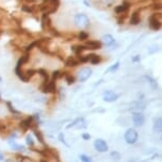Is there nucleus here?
Listing matches in <instances>:
<instances>
[{"mask_svg":"<svg viewBox=\"0 0 162 162\" xmlns=\"http://www.w3.org/2000/svg\"><path fill=\"white\" fill-rule=\"evenodd\" d=\"M35 126H36V124H35V122H34L32 115L22 117L17 123V129L19 130V133H21V134L28 133L29 130H31V129L33 127H35Z\"/></svg>","mask_w":162,"mask_h":162,"instance_id":"f257e3e1","label":"nucleus"},{"mask_svg":"<svg viewBox=\"0 0 162 162\" xmlns=\"http://www.w3.org/2000/svg\"><path fill=\"white\" fill-rule=\"evenodd\" d=\"M58 4H59L58 0H45V2L40 5L39 9L45 15H49L57 10Z\"/></svg>","mask_w":162,"mask_h":162,"instance_id":"f03ea898","label":"nucleus"},{"mask_svg":"<svg viewBox=\"0 0 162 162\" xmlns=\"http://www.w3.org/2000/svg\"><path fill=\"white\" fill-rule=\"evenodd\" d=\"M87 127V122H86L85 118L79 117L71 121L69 124L66 125V129H71V128H76V129H83Z\"/></svg>","mask_w":162,"mask_h":162,"instance_id":"7ed1b4c3","label":"nucleus"},{"mask_svg":"<svg viewBox=\"0 0 162 162\" xmlns=\"http://www.w3.org/2000/svg\"><path fill=\"white\" fill-rule=\"evenodd\" d=\"M138 137H139V135H138V131L135 128H128L124 134V140L127 144L130 145L135 144L138 141Z\"/></svg>","mask_w":162,"mask_h":162,"instance_id":"20e7f679","label":"nucleus"},{"mask_svg":"<svg viewBox=\"0 0 162 162\" xmlns=\"http://www.w3.org/2000/svg\"><path fill=\"white\" fill-rule=\"evenodd\" d=\"M89 18L86 14H77L74 17V25L80 29H85L89 26Z\"/></svg>","mask_w":162,"mask_h":162,"instance_id":"39448f33","label":"nucleus"},{"mask_svg":"<svg viewBox=\"0 0 162 162\" xmlns=\"http://www.w3.org/2000/svg\"><path fill=\"white\" fill-rule=\"evenodd\" d=\"M31 131H32V135L34 136L35 140H36V142L38 143V144H40L42 146H46V145H47L46 140H45L44 133L40 130L38 126H35V127H33L31 129Z\"/></svg>","mask_w":162,"mask_h":162,"instance_id":"423d86ee","label":"nucleus"},{"mask_svg":"<svg viewBox=\"0 0 162 162\" xmlns=\"http://www.w3.org/2000/svg\"><path fill=\"white\" fill-rule=\"evenodd\" d=\"M5 106H7V109L9 110L10 115H12L15 120L19 121L20 119L22 118V113H21V111H19V110L13 105V103L11 101H5Z\"/></svg>","mask_w":162,"mask_h":162,"instance_id":"0eeeda50","label":"nucleus"},{"mask_svg":"<svg viewBox=\"0 0 162 162\" xmlns=\"http://www.w3.org/2000/svg\"><path fill=\"white\" fill-rule=\"evenodd\" d=\"M93 147L99 153H106L108 152V144L104 139L98 138L93 141Z\"/></svg>","mask_w":162,"mask_h":162,"instance_id":"6e6552de","label":"nucleus"},{"mask_svg":"<svg viewBox=\"0 0 162 162\" xmlns=\"http://www.w3.org/2000/svg\"><path fill=\"white\" fill-rule=\"evenodd\" d=\"M91 74H92V70H91V68H89V67H84V68L80 70L79 73H77V80H79L81 83H84L87 80H89V77L91 76Z\"/></svg>","mask_w":162,"mask_h":162,"instance_id":"1a4fd4ad","label":"nucleus"},{"mask_svg":"<svg viewBox=\"0 0 162 162\" xmlns=\"http://www.w3.org/2000/svg\"><path fill=\"white\" fill-rule=\"evenodd\" d=\"M25 143L26 146L29 148V150H34L35 148L37 147V142L35 140L34 136L32 135V133H28L25 137Z\"/></svg>","mask_w":162,"mask_h":162,"instance_id":"9d476101","label":"nucleus"},{"mask_svg":"<svg viewBox=\"0 0 162 162\" xmlns=\"http://www.w3.org/2000/svg\"><path fill=\"white\" fill-rule=\"evenodd\" d=\"M148 25H150V28L154 30V31H158V30H160L162 28V22L159 20V18L157 17L156 14H154L150 17Z\"/></svg>","mask_w":162,"mask_h":162,"instance_id":"9b49d317","label":"nucleus"},{"mask_svg":"<svg viewBox=\"0 0 162 162\" xmlns=\"http://www.w3.org/2000/svg\"><path fill=\"white\" fill-rule=\"evenodd\" d=\"M118 94L112 90H105L103 92V101L107 103H113L118 100Z\"/></svg>","mask_w":162,"mask_h":162,"instance_id":"f8f14e48","label":"nucleus"},{"mask_svg":"<svg viewBox=\"0 0 162 162\" xmlns=\"http://www.w3.org/2000/svg\"><path fill=\"white\" fill-rule=\"evenodd\" d=\"M84 46L86 50H99L102 48V42L100 40H87Z\"/></svg>","mask_w":162,"mask_h":162,"instance_id":"ddd939ff","label":"nucleus"},{"mask_svg":"<svg viewBox=\"0 0 162 162\" xmlns=\"http://www.w3.org/2000/svg\"><path fill=\"white\" fill-rule=\"evenodd\" d=\"M144 121H145V119H144V115H143L142 112L137 111V112L133 113V122L135 125L138 126V127H139V126H142L143 124H144Z\"/></svg>","mask_w":162,"mask_h":162,"instance_id":"4468645a","label":"nucleus"},{"mask_svg":"<svg viewBox=\"0 0 162 162\" xmlns=\"http://www.w3.org/2000/svg\"><path fill=\"white\" fill-rule=\"evenodd\" d=\"M65 64H66V67H69V68H75V67L79 66L81 63H80L77 56H69V57L66 59Z\"/></svg>","mask_w":162,"mask_h":162,"instance_id":"2eb2a0df","label":"nucleus"},{"mask_svg":"<svg viewBox=\"0 0 162 162\" xmlns=\"http://www.w3.org/2000/svg\"><path fill=\"white\" fill-rule=\"evenodd\" d=\"M71 50L72 52L74 53L75 56H80V55H83V52L86 50V48L84 45H73L71 47Z\"/></svg>","mask_w":162,"mask_h":162,"instance_id":"dca6fc26","label":"nucleus"},{"mask_svg":"<svg viewBox=\"0 0 162 162\" xmlns=\"http://www.w3.org/2000/svg\"><path fill=\"white\" fill-rule=\"evenodd\" d=\"M102 44H104L105 46H112L113 44L115 42V38L111 36V35H109V34H106V35H104L103 37H102Z\"/></svg>","mask_w":162,"mask_h":162,"instance_id":"f3484780","label":"nucleus"},{"mask_svg":"<svg viewBox=\"0 0 162 162\" xmlns=\"http://www.w3.org/2000/svg\"><path fill=\"white\" fill-rule=\"evenodd\" d=\"M102 61L101 55L98 54H89V63L92 65H99Z\"/></svg>","mask_w":162,"mask_h":162,"instance_id":"a211bd4d","label":"nucleus"},{"mask_svg":"<svg viewBox=\"0 0 162 162\" xmlns=\"http://www.w3.org/2000/svg\"><path fill=\"white\" fill-rule=\"evenodd\" d=\"M129 9V3H127V2H125V3L121 4V5H118L117 7L115 9V13L117 14H123V13H126Z\"/></svg>","mask_w":162,"mask_h":162,"instance_id":"6ab92c4d","label":"nucleus"},{"mask_svg":"<svg viewBox=\"0 0 162 162\" xmlns=\"http://www.w3.org/2000/svg\"><path fill=\"white\" fill-rule=\"evenodd\" d=\"M63 77L68 85H73L75 83V77L71 73H69V72H63Z\"/></svg>","mask_w":162,"mask_h":162,"instance_id":"aec40b11","label":"nucleus"},{"mask_svg":"<svg viewBox=\"0 0 162 162\" xmlns=\"http://www.w3.org/2000/svg\"><path fill=\"white\" fill-rule=\"evenodd\" d=\"M141 21V18H140V14H139V11H136L131 14V17H130V25H134V26H137L138 23Z\"/></svg>","mask_w":162,"mask_h":162,"instance_id":"412c9836","label":"nucleus"},{"mask_svg":"<svg viewBox=\"0 0 162 162\" xmlns=\"http://www.w3.org/2000/svg\"><path fill=\"white\" fill-rule=\"evenodd\" d=\"M154 130L157 133H162V118H158L154 123Z\"/></svg>","mask_w":162,"mask_h":162,"instance_id":"4be33fe9","label":"nucleus"},{"mask_svg":"<svg viewBox=\"0 0 162 162\" xmlns=\"http://www.w3.org/2000/svg\"><path fill=\"white\" fill-rule=\"evenodd\" d=\"M57 140L61 143V144H64L66 147H70V144H69L68 142H67L66 136H65L64 131H59V133H58V135H57Z\"/></svg>","mask_w":162,"mask_h":162,"instance_id":"5701e85b","label":"nucleus"},{"mask_svg":"<svg viewBox=\"0 0 162 162\" xmlns=\"http://www.w3.org/2000/svg\"><path fill=\"white\" fill-rule=\"evenodd\" d=\"M32 117H33V120L35 124H36V126H39L42 124V115H40V112H34L33 115H32Z\"/></svg>","mask_w":162,"mask_h":162,"instance_id":"b1692460","label":"nucleus"},{"mask_svg":"<svg viewBox=\"0 0 162 162\" xmlns=\"http://www.w3.org/2000/svg\"><path fill=\"white\" fill-rule=\"evenodd\" d=\"M88 37H89V34L86 31H81L79 35H77V38H79V40H81V42H85V40H87Z\"/></svg>","mask_w":162,"mask_h":162,"instance_id":"393cba45","label":"nucleus"},{"mask_svg":"<svg viewBox=\"0 0 162 162\" xmlns=\"http://www.w3.org/2000/svg\"><path fill=\"white\" fill-rule=\"evenodd\" d=\"M145 79L148 81V83L150 84V86H152L153 89L158 88V84H157V82H156L155 80L153 79V77H150V76H148V75H146V76H145Z\"/></svg>","mask_w":162,"mask_h":162,"instance_id":"a878e982","label":"nucleus"},{"mask_svg":"<svg viewBox=\"0 0 162 162\" xmlns=\"http://www.w3.org/2000/svg\"><path fill=\"white\" fill-rule=\"evenodd\" d=\"M79 158H80V160L82 162H93L92 159H91V157H89V156L85 155V154H82V155H80Z\"/></svg>","mask_w":162,"mask_h":162,"instance_id":"bb28decb","label":"nucleus"},{"mask_svg":"<svg viewBox=\"0 0 162 162\" xmlns=\"http://www.w3.org/2000/svg\"><path fill=\"white\" fill-rule=\"evenodd\" d=\"M119 67H120V63L117 61V63H115V65H112V66H110L109 68H108L107 72H115L119 69Z\"/></svg>","mask_w":162,"mask_h":162,"instance_id":"cd10ccee","label":"nucleus"},{"mask_svg":"<svg viewBox=\"0 0 162 162\" xmlns=\"http://www.w3.org/2000/svg\"><path fill=\"white\" fill-rule=\"evenodd\" d=\"M110 157H111L113 160H120V159H121V154L115 150V152L110 153Z\"/></svg>","mask_w":162,"mask_h":162,"instance_id":"c85d7f7f","label":"nucleus"},{"mask_svg":"<svg viewBox=\"0 0 162 162\" xmlns=\"http://www.w3.org/2000/svg\"><path fill=\"white\" fill-rule=\"evenodd\" d=\"M82 139L84 140V141H89V140L91 139V136L89 133H83L82 134Z\"/></svg>","mask_w":162,"mask_h":162,"instance_id":"c756f323","label":"nucleus"},{"mask_svg":"<svg viewBox=\"0 0 162 162\" xmlns=\"http://www.w3.org/2000/svg\"><path fill=\"white\" fill-rule=\"evenodd\" d=\"M152 7L155 10H159V9H162V3H154L152 4Z\"/></svg>","mask_w":162,"mask_h":162,"instance_id":"7c9ffc66","label":"nucleus"},{"mask_svg":"<svg viewBox=\"0 0 162 162\" xmlns=\"http://www.w3.org/2000/svg\"><path fill=\"white\" fill-rule=\"evenodd\" d=\"M5 154L2 152V150H0V162H3L5 160Z\"/></svg>","mask_w":162,"mask_h":162,"instance_id":"2f4dec72","label":"nucleus"},{"mask_svg":"<svg viewBox=\"0 0 162 162\" xmlns=\"http://www.w3.org/2000/svg\"><path fill=\"white\" fill-rule=\"evenodd\" d=\"M133 61H140V56H139V55H137V57H134Z\"/></svg>","mask_w":162,"mask_h":162,"instance_id":"473e14b6","label":"nucleus"},{"mask_svg":"<svg viewBox=\"0 0 162 162\" xmlns=\"http://www.w3.org/2000/svg\"><path fill=\"white\" fill-rule=\"evenodd\" d=\"M1 100H2L1 99V92H0V102H1Z\"/></svg>","mask_w":162,"mask_h":162,"instance_id":"72a5a7b5","label":"nucleus"},{"mask_svg":"<svg viewBox=\"0 0 162 162\" xmlns=\"http://www.w3.org/2000/svg\"><path fill=\"white\" fill-rule=\"evenodd\" d=\"M0 82H1V77H0Z\"/></svg>","mask_w":162,"mask_h":162,"instance_id":"f704fd0d","label":"nucleus"}]
</instances>
